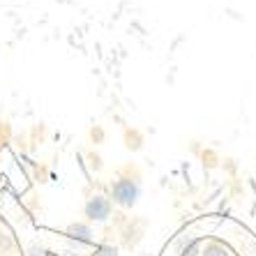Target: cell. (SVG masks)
<instances>
[{"label":"cell","instance_id":"obj_1","mask_svg":"<svg viewBox=\"0 0 256 256\" xmlns=\"http://www.w3.org/2000/svg\"><path fill=\"white\" fill-rule=\"evenodd\" d=\"M138 196H141V182H138L136 178H127V176H122V178H118L111 185V198L116 203V206H120V208H132V206H136Z\"/></svg>","mask_w":256,"mask_h":256},{"label":"cell","instance_id":"obj_2","mask_svg":"<svg viewBox=\"0 0 256 256\" xmlns=\"http://www.w3.org/2000/svg\"><path fill=\"white\" fill-rule=\"evenodd\" d=\"M84 212L90 222L102 224V222H106L108 217H111V212H114V203H111L108 196H104V194H92V196L86 201Z\"/></svg>","mask_w":256,"mask_h":256},{"label":"cell","instance_id":"obj_3","mask_svg":"<svg viewBox=\"0 0 256 256\" xmlns=\"http://www.w3.org/2000/svg\"><path fill=\"white\" fill-rule=\"evenodd\" d=\"M201 252V238L194 233H185L176 240V254L178 256H198Z\"/></svg>","mask_w":256,"mask_h":256},{"label":"cell","instance_id":"obj_4","mask_svg":"<svg viewBox=\"0 0 256 256\" xmlns=\"http://www.w3.org/2000/svg\"><path fill=\"white\" fill-rule=\"evenodd\" d=\"M65 238L74 240V242H81V244H90L92 242V228H90V224L76 222V224H70L65 228Z\"/></svg>","mask_w":256,"mask_h":256},{"label":"cell","instance_id":"obj_5","mask_svg":"<svg viewBox=\"0 0 256 256\" xmlns=\"http://www.w3.org/2000/svg\"><path fill=\"white\" fill-rule=\"evenodd\" d=\"M198 256H231V252L222 242H206L198 252Z\"/></svg>","mask_w":256,"mask_h":256},{"label":"cell","instance_id":"obj_6","mask_svg":"<svg viewBox=\"0 0 256 256\" xmlns=\"http://www.w3.org/2000/svg\"><path fill=\"white\" fill-rule=\"evenodd\" d=\"M95 256H118V247L116 244H100V247H95Z\"/></svg>","mask_w":256,"mask_h":256},{"label":"cell","instance_id":"obj_7","mask_svg":"<svg viewBox=\"0 0 256 256\" xmlns=\"http://www.w3.org/2000/svg\"><path fill=\"white\" fill-rule=\"evenodd\" d=\"M26 256H51V252H46L44 247H40V244H35V247H30Z\"/></svg>","mask_w":256,"mask_h":256},{"label":"cell","instance_id":"obj_8","mask_svg":"<svg viewBox=\"0 0 256 256\" xmlns=\"http://www.w3.org/2000/svg\"><path fill=\"white\" fill-rule=\"evenodd\" d=\"M51 256H67V254H51Z\"/></svg>","mask_w":256,"mask_h":256}]
</instances>
